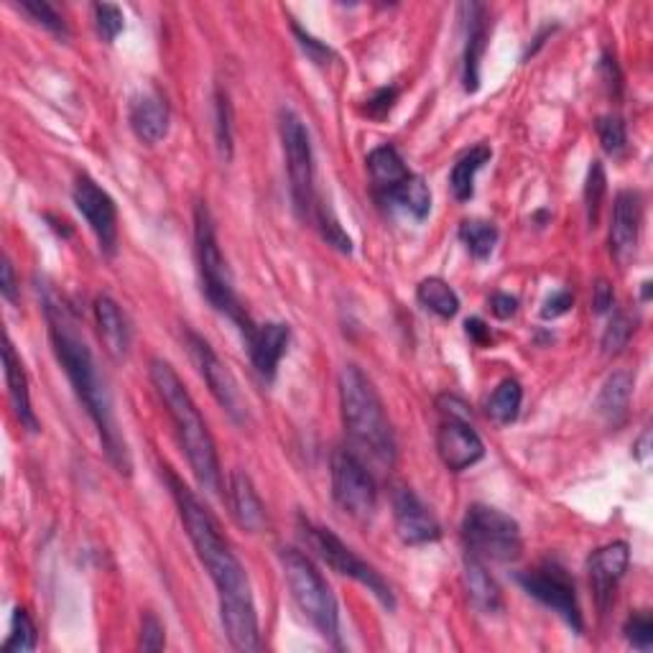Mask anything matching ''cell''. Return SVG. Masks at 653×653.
<instances>
[{
    "label": "cell",
    "mask_w": 653,
    "mask_h": 653,
    "mask_svg": "<svg viewBox=\"0 0 653 653\" xmlns=\"http://www.w3.org/2000/svg\"><path fill=\"white\" fill-rule=\"evenodd\" d=\"M340 409L353 452L368 457L380 470L396 462V437L373 380L358 366H345L340 373Z\"/></svg>",
    "instance_id": "cell-4"
},
{
    "label": "cell",
    "mask_w": 653,
    "mask_h": 653,
    "mask_svg": "<svg viewBox=\"0 0 653 653\" xmlns=\"http://www.w3.org/2000/svg\"><path fill=\"white\" fill-rule=\"evenodd\" d=\"M521 401H523V388L516 378H506L500 380L493 396L488 398V414L490 419L498 424H511L516 421L521 411Z\"/></svg>",
    "instance_id": "cell-30"
},
{
    "label": "cell",
    "mask_w": 653,
    "mask_h": 653,
    "mask_svg": "<svg viewBox=\"0 0 653 653\" xmlns=\"http://www.w3.org/2000/svg\"><path fill=\"white\" fill-rule=\"evenodd\" d=\"M21 11H27L33 21L49 29L57 37H67V23L47 0H21Z\"/></svg>",
    "instance_id": "cell-40"
},
{
    "label": "cell",
    "mask_w": 653,
    "mask_h": 653,
    "mask_svg": "<svg viewBox=\"0 0 653 653\" xmlns=\"http://www.w3.org/2000/svg\"><path fill=\"white\" fill-rule=\"evenodd\" d=\"M396 98H398V90H396V88H384V90H378L376 95H373V98L368 100V115H370V118H384V115H388V110L394 108Z\"/></svg>",
    "instance_id": "cell-43"
},
{
    "label": "cell",
    "mask_w": 653,
    "mask_h": 653,
    "mask_svg": "<svg viewBox=\"0 0 653 653\" xmlns=\"http://www.w3.org/2000/svg\"><path fill=\"white\" fill-rule=\"evenodd\" d=\"M44 312L49 322V337H52V347L59 366L64 368L80 404H84L92 424H95L110 465L121 475H131L133 462L129 445H125L123 431L118 427L113 398H110L105 380L100 376L95 355H92L84 337L78 333V327H74L70 309H67L57 296H47Z\"/></svg>",
    "instance_id": "cell-2"
},
{
    "label": "cell",
    "mask_w": 653,
    "mask_h": 653,
    "mask_svg": "<svg viewBox=\"0 0 653 653\" xmlns=\"http://www.w3.org/2000/svg\"><path fill=\"white\" fill-rule=\"evenodd\" d=\"M194 251H197L202 288H205L210 304L217 312H223L227 319H233L237 329H241L243 340H248L256 325H253V319L245 314V307L237 299L233 274L227 268L223 251H220L215 223H212V215L205 205H197V212H194Z\"/></svg>",
    "instance_id": "cell-5"
},
{
    "label": "cell",
    "mask_w": 653,
    "mask_h": 653,
    "mask_svg": "<svg viewBox=\"0 0 653 653\" xmlns=\"http://www.w3.org/2000/svg\"><path fill=\"white\" fill-rule=\"evenodd\" d=\"M186 345H190V355L197 366L200 376L205 378L210 386V394L215 396V401L223 406L227 417L235 424L248 421V401L241 391V384H237L231 368L223 366V360L217 358L215 350H212L207 340H202L197 333H186Z\"/></svg>",
    "instance_id": "cell-12"
},
{
    "label": "cell",
    "mask_w": 653,
    "mask_h": 653,
    "mask_svg": "<svg viewBox=\"0 0 653 653\" xmlns=\"http://www.w3.org/2000/svg\"><path fill=\"white\" fill-rule=\"evenodd\" d=\"M465 329H468V335L478 345H486L490 340V329L486 327V322L478 319V317H472V319L465 322Z\"/></svg>",
    "instance_id": "cell-48"
},
{
    "label": "cell",
    "mask_w": 653,
    "mask_h": 653,
    "mask_svg": "<svg viewBox=\"0 0 653 653\" xmlns=\"http://www.w3.org/2000/svg\"><path fill=\"white\" fill-rule=\"evenodd\" d=\"M417 299L424 309L442 319H452L460 312V296L442 278H424L417 288Z\"/></svg>",
    "instance_id": "cell-29"
},
{
    "label": "cell",
    "mask_w": 653,
    "mask_h": 653,
    "mask_svg": "<svg viewBox=\"0 0 653 653\" xmlns=\"http://www.w3.org/2000/svg\"><path fill=\"white\" fill-rule=\"evenodd\" d=\"M490 309L498 319H511L516 312H519V299L511 294H493V299H490Z\"/></svg>",
    "instance_id": "cell-47"
},
{
    "label": "cell",
    "mask_w": 653,
    "mask_h": 653,
    "mask_svg": "<svg viewBox=\"0 0 653 653\" xmlns=\"http://www.w3.org/2000/svg\"><path fill=\"white\" fill-rule=\"evenodd\" d=\"M613 302H615L613 286H610L605 278H600V282L595 284V292H592V307H595L598 314H605L613 309Z\"/></svg>",
    "instance_id": "cell-46"
},
{
    "label": "cell",
    "mask_w": 653,
    "mask_h": 653,
    "mask_svg": "<svg viewBox=\"0 0 653 653\" xmlns=\"http://www.w3.org/2000/svg\"><path fill=\"white\" fill-rule=\"evenodd\" d=\"M166 646V631L154 613H146L141 621V649L161 651Z\"/></svg>",
    "instance_id": "cell-41"
},
{
    "label": "cell",
    "mask_w": 653,
    "mask_h": 653,
    "mask_svg": "<svg viewBox=\"0 0 653 653\" xmlns=\"http://www.w3.org/2000/svg\"><path fill=\"white\" fill-rule=\"evenodd\" d=\"M3 368H6V386H8V396H11L16 419H19L21 427L29 429L31 435H39L41 424H39L37 414H33V406H31L29 376H27V370H23V363H21L19 355H16L13 343L8 335L3 340Z\"/></svg>",
    "instance_id": "cell-20"
},
{
    "label": "cell",
    "mask_w": 653,
    "mask_h": 653,
    "mask_svg": "<svg viewBox=\"0 0 653 653\" xmlns=\"http://www.w3.org/2000/svg\"><path fill=\"white\" fill-rule=\"evenodd\" d=\"M605 192H608L605 169H602L600 161H592V166H590V172H588V184H584V207H588V223H590V227L598 225L602 197H605Z\"/></svg>",
    "instance_id": "cell-33"
},
{
    "label": "cell",
    "mask_w": 653,
    "mask_h": 653,
    "mask_svg": "<svg viewBox=\"0 0 653 653\" xmlns=\"http://www.w3.org/2000/svg\"><path fill=\"white\" fill-rule=\"evenodd\" d=\"M628 643H631L633 649L639 651H651L653 646V621H651V613L646 610H639V613H633L628 618V623L623 628Z\"/></svg>",
    "instance_id": "cell-38"
},
{
    "label": "cell",
    "mask_w": 653,
    "mask_h": 653,
    "mask_svg": "<svg viewBox=\"0 0 653 653\" xmlns=\"http://www.w3.org/2000/svg\"><path fill=\"white\" fill-rule=\"evenodd\" d=\"M166 480L169 488H172L174 503L180 508L186 537H190L194 551H197L202 567L215 582L220 598V621H223L227 641L237 651H258V615L256 605H253L248 574H245L241 559L233 554L210 508L172 470H166Z\"/></svg>",
    "instance_id": "cell-1"
},
{
    "label": "cell",
    "mask_w": 653,
    "mask_h": 653,
    "mask_svg": "<svg viewBox=\"0 0 653 653\" xmlns=\"http://www.w3.org/2000/svg\"><path fill=\"white\" fill-rule=\"evenodd\" d=\"M333 496L335 503L353 519L366 521L376 511L378 490L366 462L353 449H337L333 455Z\"/></svg>",
    "instance_id": "cell-10"
},
{
    "label": "cell",
    "mask_w": 653,
    "mask_h": 653,
    "mask_svg": "<svg viewBox=\"0 0 653 653\" xmlns=\"http://www.w3.org/2000/svg\"><path fill=\"white\" fill-rule=\"evenodd\" d=\"M278 131H282L286 172L292 182V197L302 217H309L317 200H314V156L307 125L294 110H282L278 118Z\"/></svg>",
    "instance_id": "cell-9"
},
{
    "label": "cell",
    "mask_w": 653,
    "mask_h": 653,
    "mask_svg": "<svg viewBox=\"0 0 653 653\" xmlns=\"http://www.w3.org/2000/svg\"><path fill=\"white\" fill-rule=\"evenodd\" d=\"M649 437H651V435H649V431H646V435H643V437H641V442H639V447H635V452H633L635 457H639V460H641V462H643V460H646V455H649V449H646V445H649Z\"/></svg>",
    "instance_id": "cell-49"
},
{
    "label": "cell",
    "mask_w": 653,
    "mask_h": 653,
    "mask_svg": "<svg viewBox=\"0 0 653 653\" xmlns=\"http://www.w3.org/2000/svg\"><path fill=\"white\" fill-rule=\"evenodd\" d=\"M227 500H231V511L235 523L241 529L258 533L266 526V511H263L261 496L256 493V486L243 470H235L227 482Z\"/></svg>",
    "instance_id": "cell-22"
},
{
    "label": "cell",
    "mask_w": 653,
    "mask_h": 653,
    "mask_svg": "<svg viewBox=\"0 0 653 653\" xmlns=\"http://www.w3.org/2000/svg\"><path fill=\"white\" fill-rule=\"evenodd\" d=\"M465 584H468L472 605L482 610V613H498L503 608V595H500L498 582L486 570V562L468 554L465 559Z\"/></svg>",
    "instance_id": "cell-26"
},
{
    "label": "cell",
    "mask_w": 653,
    "mask_h": 653,
    "mask_svg": "<svg viewBox=\"0 0 653 653\" xmlns=\"http://www.w3.org/2000/svg\"><path fill=\"white\" fill-rule=\"evenodd\" d=\"M317 223H319L322 235H325V241H327L329 245H333V248L343 251V253H350V251H353L350 235H347V233L343 231L340 220L335 217V212L329 210L327 205H322V202H319V207H317Z\"/></svg>",
    "instance_id": "cell-37"
},
{
    "label": "cell",
    "mask_w": 653,
    "mask_h": 653,
    "mask_svg": "<svg viewBox=\"0 0 653 653\" xmlns=\"http://www.w3.org/2000/svg\"><path fill=\"white\" fill-rule=\"evenodd\" d=\"M72 197L82 217L88 220L90 231L95 233L100 251L113 256L118 245V207L113 197L95 180H90L88 174H82L78 184H74Z\"/></svg>",
    "instance_id": "cell-13"
},
{
    "label": "cell",
    "mask_w": 653,
    "mask_h": 653,
    "mask_svg": "<svg viewBox=\"0 0 653 653\" xmlns=\"http://www.w3.org/2000/svg\"><path fill=\"white\" fill-rule=\"evenodd\" d=\"M521 588L529 592L533 600H539L541 605H547L549 610L562 618V621L572 628V631L582 633V610L580 602H577V590H574V580L562 564L557 562H544L539 567H533L529 572H521L519 577Z\"/></svg>",
    "instance_id": "cell-11"
},
{
    "label": "cell",
    "mask_w": 653,
    "mask_h": 653,
    "mask_svg": "<svg viewBox=\"0 0 653 653\" xmlns=\"http://www.w3.org/2000/svg\"><path fill=\"white\" fill-rule=\"evenodd\" d=\"M641 194L625 190L615 197L613 225H610V253L625 268L635 258L641 237Z\"/></svg>",
    "instance_id": "cell-17"
},
{
    "label": "cell",
    "mask_w": 653,
    "mask_h": 653,
    "mask_svg": "<svg viewBox=\"0 0 653 653\" xmlns=\"http://www.w3.org/2000/svg\"><path fill=\"white\" fill-rule=\"evenodd\" d=\"M460 241L470 251V256L486 261L498 245V227L486 220H468L460 225Z\"/></svg>",
    "instance_id": "cell-31"
},
{
    "label": "cell",
    "mask_w": 653,
    "mask_h": 653,
    "mask_svg": "<svg viewBox=\"0 0 653 653\" xmlns=\"http://www.w3.org/2000/svg\"><path fill=\"white\" fill-rule=\"evenodd\" d=\"M0 294H3L6 302L16 304V296H19V284H16V274L8 256L0 261Z\"/></svg>",
    "instance_id": "cell-45"
},
{
    "label": "cell",
    "mask_w": 653,
    "mask_h": 653,
    "mask_svg": "<svg viewBox=\"0 0 653 653\" xmlns=\"http://www.w3.org/2000/svg\"><path fill=\"white\" fill-rule=\"evenodd\" d=\"M384 205L401 210V212H406V215H411L414 220H419L421 223V220H427L429 210H431V192L421 176L411 174L409 180H404L391 194H388V197L384 200Z\"/></svg>",
    "instance_id": "cell-27"
},
{
    "label": "cell",
    "mask_w": 653,
    "mask_h": 653,
    "mask_svg": "<svg viewBox=\"0 0 653 653\" xmlns=\"http://www.w3.org/2000/svg\"><path fill=\"white\" fill-rule=\"evenodd\" d=\"M37 649V625H33L31 615L23 608H16L13 621H11V635L3 643L6 653H29Z\"/></svg>",
    "instance_id": "cell-32"
},
{
    "label": "cell",
    "mask_w": 653,
    "mask_h": 653,
    "mask_svg": "<svg viewBox=\"0 0 653 653\" xmlns=\"http://www.w3.org/2000/svg\"><path fill=\"white\" fill-rule=\"evenodd\" d=\"M628 562H631V551H628L625 541H613V544L600 547L590 554L588 574H590V584H592V592H595L600 613H605L610 602H613L615 588L618 582L623 580Z\"/></svg>",
    "instance_id": "cell-16"
},
{
    "label": "cell",
    "mask_w": 653,
    "mask_h": 653,
    "mask_svg": "<svg viewBox=\"0 0 653 653\" xmlns=\"http://www.w3.org/2000/svg\"><path fill=\"white\" fill-rule=\"evenodd\" d=\"M151 384H154L161 404H164L169 419L174 424L176 439H180L200 488L207 493H220L223 470H220L215 439H212L207 421L202 419L197 404L184 388L182 378L176 376V370L166 360L156 358L151 360Z\"/></svg>",
    "instance_id": "cell-3"
},
{
    "label": "cell",
    "mask_w": 653,
    "mask_h": 653,
    "mask_svg": "<svg viewBox=\"0 0 653 653\" xmlns=\"http://www.w3.org/2000/svg\"><path fill=\"white\" fill-rule=\"evenodd\" d=\"M462 541L468 554L480 562H516L523 551L521 526L511 516L490 506H470L462 521Z\"/></svg>",
    "instance_id": "cell-7"
},
{
    "label": "cell",
    "mask_w": 653,
    "mask_h": 653,
    "mask_svg": "<svg viewBox=\"0 0 653 653\" xmlns=\"http://www.w3.org/2000/svg\"><path fill=\"white\" fill-rule=\"evenodd\" d=\"M131 129L135 139L146 146H156L161 139H166L172 110H169L166 98L159 90H146L131 103Z\"/></svg>",
    "instance_id": "cell-19"
},
{
    "label": "cell",
    "mask_w": 653,
    "mask_h": 653,
    "mask_svg": "<svg viewBox=\"0 0 653 653\" xmlns=\"http://www.w3.org/2000/svg\"><path fill=\"white\" fill-rule=\"evenodd\" d=\"M633 394V376L628 370H615L605 384L595 401V414L608 424V427L618 429L628 417V406H631Z\"/></svg>",
    "instance_id": "cell-24"
},
{
    "label": "cell",
    "mask_w": 653,
    "mask_h": 653,
    "mask_svg": "<svg viewBox=\"0 0 653 653\" xmlns=\"http://www.w3.org/2000/svg\"><path fill=\"white\" fill-rule=\"evenodd\" d=\"M437 452L447 470L462 472L482 460L486 445H482V439L470 427L468 419H445L437 431Z\"/></svg>",
    "instance_id": "cell-15"
},
{
    "label": "cell",
    "mask_w": 653,
    "mask_h": 653,
    "mask_svg": "<svg viewBox=\"0 0 653 653\" xmlns=\"http://www.w3.org/2000/svg\"><path fill=\"white\" fill-rule=\"evenodd\" d=\"M572 304H574V296H572L570 292H557V294H551L549 299H547V304H544V309H541V317H544V319H557V317H562V314L570 312Z\"/></svg>",
    "instance_id": "cell-44"
},
{
    "label": "cell",
    "mask_w": 653,
    "mask_h": 653,
    "mask_svg": "<svg viewBox=\"0 0 653 653\" xmlns=\"http://www.w3.org/2000/svg\"><path fill=\"white\" fill-rule=\"evenodd\" d=\"M294 33H296V39H299L304 52H307L317 64H329V59L335 57L333 49H329L327 44H322L319 39H314L312 33H307L299 27V23H294Z\"/></svg>",
    "instance_id": "cell-42"
},
{
    "label": "cell",
    "mask_w": 653,
    "mask_h": 653,
    "mask_svg": "<svg viewBox=\"0 0 653 653\" xmlns=\"http://www.w3.org/2000/svg\"><path fill=\"white\" fill-rule=\"evenodd\" d=\"M465 11H468V19H465L468 37H465L462 80H465V90L475 92L480 88V62H482V54H486V44H488V11H486V6H480V3L465 6Z\"/></svg>",
    "instance_id": "cell-21"
},
{
    "label": "cell",
    "mask_w": 653,
    "mask_h": 653,
    "mask_svg": "<svg viewBox=\"0 0 653 653\" xmlns=\"http://www.w3.org/2000/svg\"><path fill=\"white\" fill-rule=\"evenodd\" d=\"M598 135H600L602 149H605L608 154H613V156H621L625 151V146H628L625 123L618 115L598 118Z\"/></svg>",
    "instance_id": "cell-36"
},
{
    "label": "cell",
    "mask_w": 653,
    "mask_h": 653,
    "mask_svg": "<svg viewBox=\"0 0 653 653\" xmlns=\"http://www.w3.org/2000/svg\"><path fill=\"white\" fill-rule=\"evenodd\" d=\"M633 329H635V319L631 317V314L615 312L613 319L608 322L605 333H602V340H600L602 353H605V355L623 353V347L628 345V340H631Z\"/></svg>",
    "instance_id": "cell-34"
},
{
    "label": "cell",
    "mask_w": 653,
    "mask_h": 653,
    "mask_svg": "<svg viewBox=\"0 0 653 653\" xmlns=\"http://www.w3.org/2000/svg\"><path fill=\"white\" fill-rule=\"evenodd\" d=\"M299 526H302L304 539H307V544L317 551V557L322 559V562H325L327 567H333L337 574L350 577V580L360 582L363 588H368L388 610L396 608L394 592H391V588H388V582L376 570H373L368 562H363V559L355 554V551L347 547L340 537H335V533L325 529V526H317L307 519H302Z\"/></svg>",
    "instance_id": "cell-8"
},
{
    "label": "cell",
    "mask_w": 653,
    "mask_h": 653,
    "mask_svg": "<svg viewBox=\"0 0 653 653\" xmlns=\"http://www.w3.org/2000/svg\"><path fill=\"white\" fill-rule=\"evenodd\" d=\"M215 131H217V149H220V156L225 161L233 159V108H231V100L223 90H217L215 95Z\"/></svg>",
    "instance_id": "cell-35"
},
{
    "label": "cell",
    "mask_w": 653,
    "mask_h": 653,
    "mask_svg": "<svg viewBox=\"0 0 653 653\" xmlns=\"http://www.w3.org/2000/svg\"><path fill=\"white\" fill-rule=\"evenodd\" d=\"M490 156H493L490 146H475L468 151V154L457 159V164L452 166V174H449V186H452L455 200L460 202L472 200L475 176H478L480 169L488 164Z\"/></svg>",
    "instance_id": "cell-28"
},
{
    "label": "cell",
    "mask_w": 653,
    "mask_h": 653,
    "mask_svg": "<svg viewBox=\"0 0 653 653\" xmlns=\"http://www.w3.org/2000/svg\"><path fill=\"white\" fill-rule=\"evenodd\" d=\"M394 521L396 533L406 547L431 544L442 537V526L435 513L421 503V498L409 488H398L394 496Z\"/></svg>",
    "instance_id": "cell-14"
},
{
    "label": "cell",
    "mask_w": 653,
    "mask_h": 653,
    "mask_svg": "<svg viewBox=\"0 0 653 653\" xmlns=\"http://www.w3.org/2000/svg\"><path fill=\"white\" fill-rule=\"evenodd\" d=\"M92 13H95V27H98L100 37H103L108 44H113V41L118 39V33H121L125 27L121 8L113 6V3H98V6H92Z\"/></svg>",
    "instance_id": "cell-39"
},
{
    "label": "cell",
    "mask_w": 653,
    "mask_h": 653,
    "mask_svg": "<svg viewBox=\"0 0 653 653\" xmlns=\"http://www.w3.org/2000/svg\"><path fill=\"white\" fill-rule=\"evenodd\" d=\"M288 340H292V329L282 322H266V325H256L253 335L245 340L253 360V368H256L263 380H274L276 368L282 358L286 355Z\"/></svg>",
    "instance_id": "cell-18"
},
{
    "label": "cell",
    "mask_w": 653,
    "mask_h": 653,
    "mask_svg": "<svg viewBox=\"0 0 653 653\" xmlns=\"http://www.w3.org/2000/svg\"><path fill=\"white\" fill-rule=\"evenodd\" d=\"M368 174H370L373 190H376L380 202H384L398 184L411 176V172L404 164L401 154H398L394 146H378L370 151Z\"/></svg>",
    "instance_id": "cell-25"
},
{
    "label": "cell",
    "mask_w": 653,
    "mask_h": 653,
    "mask_svg": "<svg viewBox=\"0 0 653 653\" xmlns=\"http://www.w3.org/2000/svg\"><path fill=\"white\" fill-rule=\"evenodd\" d=\"M95 322L108 353L113 358H125L133 340V329L125 312L118 307V302L110 299V296H100L95 302Z\"/></svg>",
    "instance_id": "cell-23"
},
{
    "label": "cell",
    "mask_w": 653,
    "mask_h": 653,
    "mask_svg": "<svg viewBox=\"0 0 653 653\" xmlns=\"http://www.w3.org/2000/svg\"><path fill=\"white\" fill-rule=\"evenodd\" d=\"M278 559H282V570L296 608L302 610V615L307 618L322 639L337 643L340 639V610H337V600L325 577L299 549H282Z\"/></svg>",
    "instance_id": "cell-6"
}]
</instances>
